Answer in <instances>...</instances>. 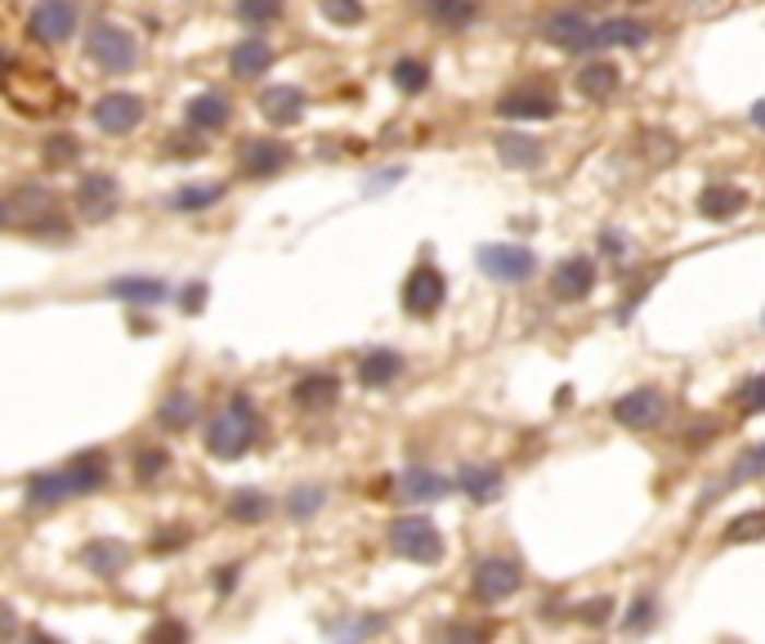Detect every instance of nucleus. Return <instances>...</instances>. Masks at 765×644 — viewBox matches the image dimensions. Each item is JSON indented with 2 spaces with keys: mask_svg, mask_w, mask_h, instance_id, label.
<instances>
[{
  "mask_svg": "<svg viewBox=\"0 0 765 644\" xmlns=\"http://www.w3.org/2000/svg\"><path fill=\"white\" fill-rule=\"evenodd\" d=\"M600 246H604V256H613V260H623V256H627V251H623V233H604Z\"/></svg>",
  "mask_w": 765,
  "mask_h": 644,
  "instance_id": "de8ad7c7",
  "label": "nucleus"
},
{
  "mask_svg": "<svg viewBox=\"0 0 765 644\" xmlns=\"http://www.w3.org/2000/svg\"><path fill=\"white\" fill-rule=\"evenodd\" d=\"M403 497L408 502H439V497H448V479L444 475H435V470H421V466H412L408 475H403Z\"/></svg>",
  "mask_w": 765,
  "mask_h": 644,
  "instance_id": "393cba45",
  "label": "nucleus"
},
{
  "mask_svg": "<svg viewBox=\"0 0 765 644\" xmlns=\"http://www.w3.org/2000/svg\"><path fill=\"white\" fill-rule=\"evenodd\" d=\"M497 157H502V166L529 171V166L542 162V148H538L533 139H523V134H502V139H497Z\"/></svg>",
  "mask_w": 765,
  "mask_h": 644,
  "instance_id": "c85d7f7f",
  "label": "nucleus"
},
{
  "mask_svg": "<svg viewBox=\"0 0 765 644\" xmlns=\"http://www.w3.org/2000/svg\"><path fill=\"white\" fill-rule=\"evenodd\" d=\"M444 301H448L444 273H439L435 265H416V269L408 273V282H403V309H408L412 318H429V314L444 309Z\"/></svg>",
  "mask_w": 765,
  "mask_h": 644,
  "instance_id": "423d86ee",
  "label": "nucleus"
},
{
  "mask_svg": "<svg viewBox=\"0 0 765 644\" xmlns=\"http://www.w3.org/2000/svg\"><path fill=\"white\" fill-rule=\"evenodd\" d=\"M649 40V27L645 23H636V19H609V23H600V45H645Z\"/></svg>",
  "mask_w": 765,
  "mask_h": 644,
  "instance_id": "2f4dec72",
  "label": "nucleus"
},
{
  "mask_svg": "<svg viewBox=\"0 0 765 644\" xmlns=\"http://www.w3.org/2000/svg\"><path fill=\"white\" fill-rule=\"evenodd\" d=\"M390 551L412 564H439L444 560V532L425 515H403L390 524Z\"/></svg>",
  "mask_w": 765,
  "mask_h": 644,
  "instance_id": "7ed1b4c3",
  "label": "nucleus"
},
{
  "mask_svg": "<svg viewBox=\"0 0 765 644\" xmlns=\"http://www.w3.org/2000/svg\"><path fill=\"white\" fill-rule=\"evenodd\" d=\"M237 19L247 27H269L282 19V0H237Z\"/></svg>",
  "mask_w": 765,
  "mask_h": 644,
  "instance_id": "473e14b6",
  "label": "nucleus"
},
{
  "mask_svg": "<svg viewBox=\"0 0 765 644\" xmlns=\"http://www.w3.org/2000/svg\"><path fill=\"white\" fill-rule=\"evenodd\" d=\"M85 55L99 63L104 72H130L139 63V45L126 27H113V23H94L90 36H85Z\"/></svg>",
  "mask_w": 765,
  "mask_h": 644,
  "instance_id": "20e7f679",
  "label": "nucleus"
},
{
  "mask_svg": "<svg viewBox=\"0 0 765 644\" xmlns=\"http://www.w3.org/2000/svg\"><path fill=\"white\" fill-rule=\"evenodd\" d=\"M117 202H121V188H117L113 175H85L81 188H76V211L85 220H94V224L113 220L117 215Z\"/></svg>",
  "mask_w": 765,
  "mask_h": 644,
  "instance_id": "f8f14e48",
  "label": "nucleus"
},
{
  "mask_svg": "<svg viewBox=\"0 0 765 644\" xmlns=\"http://www.w3.org/2000/svg\"><path fill=\"white\" fill-rule=\"evenodd\" d=\"M649 618H654V605H649V600H636V605H632V613H627V627L636 631V627H640V622H649Z\"/></svg>",
  "mask_w": 765,
  "mask_h": 644,
  "instance_id": "49530a36",
  "label": "nucleus"
},
{
  "mask_svg": "<svg viewBox=\"0 0 765 644\" xmlns=\"http://www.w3.org/2000/svg\"><path fill=\"white\" fill-rule=\"evenodd\" d=\"M337 394H341V385H337V376H322V372H314V376H301L296 385H292V399L301 403V408H331L337 403Z\"/></svg>",
  "mask_w": 765,
  "mask_h": 644,
  "instance_id": "5701e85b",
  "label": "nucleus"
},
{
  "mask_svg": "<svg viewBox=\"0 0 765 644\" xmlns=\"http://www.w3.org/2000/svg\"><path fill=\"white\" fill-rule=\"evenodd\" d=\"M256 438H260V412L243 399V394H237V399L211 421V430H207V453L220 457V461H237Z\"/></svg>",
  "mask_w": 765,
  "mask_h": 644,
  "instance_id": "f03ea898",
  "label": "nucleus"
},
{
  "mask_svg": "<svg viewBox=\"0 0 765 644\" xmlns=\"http://www.w3.org/2000/svg\"><path fill=\"white\" fill-rule=\"evenodd\" d=\"M264 515H269V497L256 488H243L228 497V519H237V524H260Z\"/></svg>",
  "mask_w": 765,
  "mask_h": 644,
  "instance_id": "7c9ffc66",
  "label": "nucleus"
},
{
  "mask_svg": "<svg viewBox=\"0 0 765 644\" xmlns=\"http://www.w3.org/2000/svg\"><path fill=\"white\" fill-rule=\"evenodd\" d=\"M260 113L269 126H296L305 117V90L301 85H269L260 94Z\"/></svg>",
  "mask_w": 765,
  "mask_h": 644,
  "instance_id": "2eb2a0df",
  "label": "nucleus"
},
{
  "mask_svg": "<svg viewBox=\"0 0 765 644\" xmlns=\"http://www.w3.org/2000/svg\"><path fill=\"white\" fill-rule=\"evenodd\" d=\"M269 63H273V45H269L264 36H247V40H243V45H237L233 55H228V72H233L237 81L264 77V72H269Z\"/></svg>",
  "mask_w": 765,
  "mask_h": 644,
  "instance_id": "aec40b11",
  "label": "nucleus"
},
{
  "mask_svg": "<svg viewBox=\"0 0 765 644\" xmlns=\"http://www.w3.org/2000/svg\"><path fill=\"white\" fill-rule=\"evenodd\" d=\"M76 157H81V143L72 134H55L45 143V166H72Z\"/></svg>",
  "mask_w": 765,
  "mask_h": 644,
  "instance_id": "ea45409f",
  "label": "nucleus"
},
{
  "mask_svg": "<svg viewBox=\"0 0 765 644\" xmlns=\"http://www.w3.org/2000/svg\"><path fill=\"white\" fill-rule=\"evenodd\" d=\"M220 197H224L220 184H211V188H179L166 207H170V211H202V207H215Z\"/></svg>",
  "mask_w": 765,
  "mask_h": 644,
  "instance_id": "72a5a7b5",
  "label": "nucleus"
},
{
  "mask_svg": "<svg viewBox=\"0 0 765 644\" xmlns=\"http://www.w3.org/2000/svg\"><path fill=\"white\" fill-rule=\"evenodd\" d=\"M282 166H286V148L273 143V139H251V143L243 148V171H247L251 179H269V175H278Z\"/></svg>",
  "mask_w": 765,
  "mask_h": 644,
  "instance_id": "412c9836",
  "label": "nucleus"
},
{
  "mask_svg": "<svg viewBox=\"0 0 765 644\" xmlns=\"http://www.w3.org/2000/svg\"><path fill=\"white\" fill-rule=\"evenodd\" d=\"M609 609H613V600H604V596H600V600H587V605H582V622L600 627V622L609 618Z\"/></svg>",
  "mask_w": 765,
  "mask_h": 644,
  "instance_id": "c03bdc74",
  "label": "nucleus"
},
{
  "mask_svg": "<svg viewBox=\"0 0 765 644\" xmlns=\"http://www.w3.org/2000/svg\"><path fill=\"white\" fill-rule=\"evenodd\" d=\"M497 113L510 121H551L555 117V98L538 90H510L497 98Z\"/></svg>",
  "mask_w": 765,
  "mask_h": 644,
  "instance_id": "dca6fc26",
  "label": "nucleus"
},
{
  "mask_svg": "<svg viewBox=\"0 0 765 644\" xmlns=\"http://www.w3.org/2000/svg\"><path fill=\"white\" fill-rule=\"evenodd\" d=\"M108 295H117V301H134V305H162L166 282H157V278H117V282H108Z\"/></svg>",
  "mask_w": 765,
  "mask_h": 644,
  "instance_id": "bb28decb",
  "label": "nucleus"
},
{
  "mask_svg": "<svg viewBox=\"0 0 765 644\" xmlns=\"http://www.w3.org/2000/svg\"><path fill=\"white\" fill-rule=\"evenodd\" d=\"M228 117H233L228 98H224V94H215V90L198 94L193 104H188V121H193L198 130H224V126H228Z\"/></svg>",
  "mask_w": 765,
  "mask_h": 644,
  "instance_id": "b1692460",
  "label": "nucleus"
},
{
  "mask_svg": "<svg viewBox=\"0 0 765 644\" xmlns=\"http://www.w3.org/2000/svg\"><path fill=\"white\" fill-rule=\"evenodd\" d=\"M322 502H327V492L318 483H305V488H296L292 497H286V515H292V519H309V515L322 511Z\"/></svg>",
  "mask_w": 765,
  "mask_h": 644,
  "instance_id": "f704fd0d",
  "label": "nucleus"
},
{
  "mask_svg": "<svg viewBox=\"0 0 765 644\" xmlns=\"http://www.w3.org/2000/svg\"><path fill=\"white\" fill-rule=\"evenodd\" d=\"M480 269L493 282H523V278H533L538 260H533V251H523V246L493 242V246H480Z\"/></svg>",
  "mask_w": 765,
  "mask_h": 644,
  "instance_id": "1a4fd4ad",
  "label": "nucleus"
},
{
  "mask_svg": "<svg viewBox=\"0 0 765 644\" xmlns=\"http://www.w3.org/2000/svg\"><path fill=\"white\" fill-rule=\"evenodd\" d=\"M193 421H198V399H193V394H188V389H175L170 399L157 408V425H162V430H170V434L188 430Z\"/></svg>",
  "mask_w": 765,
  "mask_h": 644,
  "instance_id": "cd10ccee",
  "label": "nucleus"
},
{
  "mask_svg": "<svg viewBox=\"0 0 765 644\" xmlns=\"http://www.w3.org/2000/svg\"><path fill=\"white\" fill-rule=\"evenodd\" d=\"M50 215H55V192L40 188V184H19L5 197V224L10 229H32L36 233Z\"/></svg>",
  "mask_w": 765,
  "mask_h": 644,
  "instance_id": "0eeeda50",
  "label": "nucleus"
},
{
  "mask_svg": "<svg viewBox=\"0 0 765 644\" xmlns=\"http://www.w3.org/2000/svg\"><path fill=\"white\" fill-rule=\"evenodd\" d=\"M542 36H546L555 49H564V55H587V49L600 45V27H591L587 14H573V10L551 14L546 27H542Z\"/></svg>",
  "mask_w": 765,
  "mask_h": 644,
  "instance_id": "6e6552de",
  "label": "nucleus"
},
{
  "mask_svg": "<svg viewBox=\"0 0 765 644\" xmlns=\"http://www.w3.org/2000/svg\"><path fill=\"white\" fill-rule=\"evenodd\" d=\"M617 85H623V72H617L613 63H587L578 72V90H582V98H591V104H604V98H613Z\"/></svg>",
  "mask_w": 765,
  "mask_h": 644,
  "instance_id": "4be33fe9",
  "label": "nucleus"
},
{
  "mask_svg": "<svg viewBox=\"0 0 765 644\" xmlns=\"http://www.w3.org/2000/svg\"><path fill=\"white\" fill-rule=\"evenodd\" d=\"M188 541V532L179 528V532H162V541H153V551H175V547H184Z\"/></svg>",
  "mask_w": 765,
  "mask_h": 644,
  "instance_id": "09e8293b",
  "label": "nucleus"
},
{
  "mask_svg": "<svg viewBox=\"0 0 765 644\" xmlns=\"http://www.w3.org/2000/svg\"><path fill=\"white\" fill-rule=\"evenodd\" d=\"M76 32V5L72 0H40L32 10V36L45 45H63Z\"/></svg>",
  "mask_w": 765,
  "mask_h": 644,
  "instance_id": "9b49d317",
  "label": "nucleus"
},
{
  "mask_svg": "<svg viewBox=\"0 0 765 644\" xmlns=\"http://www.w3.org/2000/svg\"><path fill=\"white\" fill-rule=\"evenodd\" d=\"M752 126L765 130V98H761V104H752Z\"/></svg>",
  "mask_w": 765,
  "mask_h": 644,
  "instance_id": "3c124183",
  "label": "nucleus"
},
{
  "mask_svg": "<svg viewBox=\"0 0 765 644\" xmlns=\"http://www.w3.org/2000/svg\"><path fill=\"white\" fill-rule=\"evenodd\" d=\"M166 466H170V453H166V448H143V453H134V479H139V483L162 479Z\"/></svg>",
  "mask_w": 765,
  "mask_h": 644,
  "instance_id": "58836bf2",
  "label": "nucleus"
},
{
  "mask_svg": "<svg viewBox=\"0 0 765 644\" xmlns=\"http://www.w3.org/2000/svg\"><path fill=\"white\" fill-rule=\"evenodd\" d=\"M81 564H85L94 577H117V573H126V564H130V547H121V541H113V537H94L90 547L81 551Z\"/></svg>",
  "mask_w": 765,
  "mask_h": 644,
  "instance_id": "a211bd4d",
  "label": "nucleus"
},
{
  "mask_svg": "<svg viewBox=\"0 0 765 644\" xmlns=\"http://www.w3.org/2000/svg\"><path fill=\"white\" fill-rule=\"evenodd\" d=\"M139 121H143V98L130 94V90L104 94L99 104H94V126H99L104 134H130Z\"/></svg>",
  "mask_w": 765,
  "mask_h": 644,
  "instance_id": "9d476101",
  "label": "nucleus"
},
{
  "mask_svg": "<svg viewBox=\"0 0 765 644\" xmlns=\"http://www.w3.org/2000/svg\"><path fill=\"white\" fill-rule=\"evenodd\" d=\"M149 640H188V627L184 622H157L149 631Z\"/></svg>",
  "mask_w": 765,
  "mask_h": 644,
  "instance_id": "a18cd8bd",
  "label": "nucleus"
},
{
  "mask_svg": "<svg viewBox=\"0 0 765 644\" xmlns=\"http://www.w3.org/2000/svg\"><path fill=\"white\" fill-rule=\"evenodd\" d=\"M662 412H667V403H662L658 389H632L613 403V421L627 425V430H654L662 421Z\"/></svg>",
  "mask_w": 765,
  "mask_h": 644,
  "instance_id": "ddd939ff",
  "label": "nucleus"
},
{
  "mask_svg": "<svg viewBox=\"0 0 765 644\" xmlns=\"http://www.w3.org/2000/svg\"><path fill=\"white\" fill-rule=\"evenodd\" d=\"M202 301H207V282H188V291H184V301H179V309H188V314H198V309H202Z\"/></svg>",
  "mask_w": 765,
  "mask_h": 644,
  "instance_id": "37998d69",
  "label": "nucleus"
},
{
  "mask_svg": "<svg viewBox=\"0 0 765 644\" xmlns=\"http://www.w3.org/2000/svg\"><path fill=\"white\" fill-rule=\"evenodd\" d=\"M399 372H403V359H399L395 350H372L367 359H358V380H363L367 389L390 385Z\"/></svg>",
  "mask_w": 765,
  "mask_h": 644,
  "instance_id": "a878e982",
  "label": "nucleus"
},
{
  "mask_svg": "<svg viewBox=\"0 0 765 644\" xmlns=\"http://www.w3.org/2000/svg\"><path fill=\"white\" fill-rule=\"evenodd\" d=\"M215 586H220V596H228V590L237 586V564H228V569H220V582H215Z\"/></svg>",
  "mask_w": 765,
  "mask_h": 644,
  "instance_id": "8fccbe9b",
  "label": "nucleus"
},
{
  "mask_svg": "<svg viewBox=\"0 0 765 644\" xmlns=\"http://www.w3.org/2000/svg\"><path fill=\"white\" fill-rule=\"evenodd\" d=\"M318 14L337 27H354V23H363L367 10H363V0H318Z\"/></svg>",
  "mask_w": 765,
  "mask_h": 644,
  "instance_id": "c9c22d12",
  "label": "nucleus"
},
{
  "mask_svg": "<svg viewBox=\"0 0 765 644\" xmlns=\"http://www.w3.org/2000/svg\"><path fill=\"white\" fill-rule=\"evenodd\" d=\"M519 564L515 560H502V555H489V560H480L474 564V573H470V590H474V600H484V605H502V600H510L515 590H519Z\"/></svg>",
  "mask_w": 765,
  "mask_h": 644,
  "instance_id": "39448f33",
  "label": "nucleus"
},
{
  "mask_svg": "<svg viewBox=\"0 0 765 644\" xmlns=\"http://www.w3.org/2000/svg\"><path fill=\"white\" fill-rule=\"evenodd\" d=\"M698 211L707 215V220H739L743 211H748V192L743 188H734V184H711V188H703L698 192Z\"/></svg>",
  "mask_w": 765,
  "mask_h": 644,
  "instance_id": "6ab92c4d",
  "label": "nucleus"
},
{
  "mask_svg": "<svg viewBox=\"0 0 765 644\" xmlns=\"http://www.w3.org/2000/svg\"><path fill=\"white\" fill-rule=\"evenodd\" d=\"M390 77H395V85H399L403 94H421V90L429 85V68L416 63V59H399V63L390 68Z\"/></svg>",
  "mask_w": 765,
  "mask_h": 644,
  "instance_id": "e433bc0d",
  "label": "nucleus"
},
{
  "mask_svg": "<svg viewBox=\"0 0 765 644\" xmlns=\"http://www.w3.org/2000/svg\"><path fill=\"white\" fill-rule=\"evenodd\" d=\"M457 483H461V492H466L474 506H493L502 492H506V479H502L497 466H461Z\"/></svg>",
  "mask_w": 765,
  "mask_h": 644,
  "instance_id": "f3484780",
  "label": "nucleus"
},
{
  "mask_svg": "<svg viewBox=\"0 0 765 644\" xmlns=\"http://www.w3.org/2000/svg\"><path fill=\"white\" fill-rule=\"evenodd\" d=\"M765 537V511H748L726 528V541H756Z\"/></svg>",
  "mask_w": 765,
  "mask_h": 644,
  "instance_id": "a19ab883",
  "label": "nucleus"
},
{
  "mask_svg": "<svg viewBox=\"0 0 765 644\" xmlns=\"http://www.w3.org/2000/svg\"><path fill=\"white\" fill-rule=\"evenodd\" d=\"M734 399H739V408H743V412H752V417H756V412H765V376L743 380Z\"/></svg>",
  "mask_w": 765,
  "mask_h": 644,
  "instance_id": "79ce46f5",
  "label": "nucleus"
},
{
  "mask_svg": "<svg viewBox=\"0 0 765 644\" xmlns=\"http://www.w3.org/2000/svg\"><path fill=\"white\" fill-rule=\"evenodd\" d=\"M596 286V265L587 256H568L555 265L551 273V291H555V301H587Z\"/></svg>",
  "mask_w": 765,
  "mask_h": 644,
  "instance_id": "4468645a",
  "label": "nucleus"
},
{
  "mask_svg": "<svg viewBox=\"0 0 765 644\" xmlns=\"http://www.w3.org/2000/svg\"><path fill=\"white\" fill-rule=\"evenodd\" d=\"M416 10H425L444 27H466L474 19V0H416Z\"/></svg>",
  "mask_w": 765,
  "mask_h": 644,
  "instance_id": "c756f323",
  "label": "nucleus"
},
{
  "mask_svg": "<svg viewBox=\"0 0 765 644\" xmlns=\"http://www.w3.org/2000/svg\"><path fill=\"white\" fill-rule=\"evenodd\" d=\"M108 479V457L104 453H81L72 457L63 470H50V475H36L27 483V506L32 511H55L72 497H85Z\"/></svg>",
  "mask_w": 765,
  "mask_h": 644,
  "instance_id": "f257e3e1",
  "label": "nucleus"
},
{
  "mask_svg": "<svg viewBox=\"0 0 765 644\" xmlns=\"http://www.w3.org/2000/svg\"><path fill=\"white\" fill-rule=\"evenodd\" d=\"M748 479H765V443H756L752 453H743L734 461V470H730V479L721 488H734V483H748Z\"/></svg>",
  "mask_w": 765,
  "mask_h": 644,
  "instance_id": "4c0bfd02",
  "label": "nucleus"
}]
</instances>
